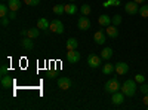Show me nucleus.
I'll return each instance as SVG.
<instances>
[{"mask_svg": "<svg viewBox=\"0 0 148 110\" xmlns=\"http://www.w3.org/2000/svg\"><path fill=\"white\" fill-rule=\"evenodd\" d=\"M136 88H138V86H136V82H135V79H127V80L123 82L120 91L125 94L126 97H133L135 92H136Z\"/></svg>", "mask_w": 148, "mask_h": 110, "instance_id": "f257e3e1", "label": "nucleus"}, {"mask_svg": "<svg viewBox=\"0 0 148 110\" xmlns=\"http://www.w3.org/2000/svg\"><path fill=\"white\" fill-rule=\"evenodd\" d=\"M120 88H121V85H120V82L116 79V77H111L107 83H105V92H108V94H114V92H117V91H120Z\"/></svg>", "mask_w": 148, "mask_h": 110, "instance_id": "f03ea898", "label": "nucleus"}, {"mask_svg": "<svg viewBox=\"0 0 148 110\" xmlns=\"http://www.w3.org/2000/svg\"><path fill=\"white\" fill-rule=\"evenodd\" d=\"M49 30H51V33L62 34V33H64V24L61 22L59 19H53V21L51 22V26H49Z\"/></svg>", "mask_w": 148, "mask_h": 110, "instance_id": "7ed1b4c3", "label": "nucleus"}, {"mask_svg": "<svg viewBox=\"0 0 148 110\" xmlns=\"http://www.w3.org/2000/svg\"><path fill=\"white\" fill-rule=\"evenodd\" d=\"M88 64H89L92 68H98V67L102 64V57H101V55L90 54V55L88 57Z\"/></svg>", "mask_w": 148, "mask_h": 110, "instance_id": "20e7f679", "label": "nucleus"}, {"mask_svg": "<svg viewBox=\"0 0 148 110\" xmlns=\"http://www.w3.org/2000/svg\"><path fill=\"white\" fill-rule=\"evenodd\" d=\"M125 10L129 15H138L139 14V5L135 3V2H127L125 5Z\"/></svg>", "mask_w": 148, "mask_h": 110, "instance_id": "39448f33", "label": "nucleus"}, {"mask_svg": "<svg viewBox=\"0 0 148 110\" xmlns=\"http://www.w3.org/2000/svg\"><path fill=\"white\" fill-rule=\"evenodd\" d=\"M125 98H126V95L121 91H117V92L113 94V97H111V103H113L114 106H120V104L125 103Z\"/></svg>", "mask_w": 148, "mask_h": 110, "instance_id": "423d86ee", "label": "nucleus"}, {"mask_svg": "<svg viewBox=\"0 0 148 110\" xmlns=\"http://www.w3.org/2000/svg\"><path fill=\"white\" fill-rule=\"evenodd\" d=\"M93 40L96 45H104L107 42V33H104V30H98L95 34H93Z\"/></svg>", "mask_w": 148, "mask_h": 110, "instance_id": "0eeeda50", "label": "nucleus"}, {"mask_svg": "<svg viewBox=\"0 0 148 110\" xmlns=\"http://www.w3.org/2000/svg\"><path fill=\"white\" fill-rule=\"evenodd\" d=\"M77 26H79V28H80V30H83V31H84V30H89L92 24H90V19H89L88 17L83 15V17H80V18H79Z\"/></svg>", "mask_w": 148, "mask_h": 110, "instance_id": "6e6552de", "label": "nucleus"}, {"mask_svg": "<svg viewBox=\"0 0 148 110\" xmlns=\"http://www.w3.org/2000/svg\"><path fill=\"white\" fill-rule=\"evenodd\" d=\"M67 59H68V63H71V64H77L80 61V52H77V49L68 51L67 52Z\"/></svg>", "mask_w": 148, "mask_h": 110, "instance_id": "1a4fd4ad", "label": "nucleus"}, {"mask_svg": "<svg viewBox=\"0 0 148 110\" xmlns=\"http://www.w3.org/2000/svg\"><path fill=\"white\" fill-rule=\"evenodd\" d=\"M105 33L110 39H117L119 36V30H117V26H113V24H110L108 27H105Z\"/></svg>", "mask_w": 148, "mask_h": 110, "instance_id": "9d476101", "label": "nucleus"}, {"mask_svg": "<svg viewBox=\"0 0 148 110\" xmlns=\"http://www.w3.org/2000/svg\"><path fill=\"white\" fill-rule=\"evenodd\" d=\"M127 71H129V66H127L126 63L120 61V63L116 64V73H117V75L123 76V75H127Z\"/></svg>", "mask_w": 148, "mask_h": 110, "instance_id": "9b49d317", "label": "nucleus"}, {"mask_svg": "<svg viewBox=\"0 0 148 110\" xmlns=\"http://www.w3.org/2000/svg\"><path fill=\"white\" fill-rule=\"evenodd\" d=\"M58 88L62 89V91H67L71 88V80L68 77H59L58 79Z\"/></svg>", "mask_w": 148, "mask_h": 110, "instance_id": "f8f14e48", "label": "nucleus"}, {"mask_svg": "<svg viewBox=\"0 0 148 110\" xmlns=\"http://www.w3.org/2000/svg\"><path fill=\"white\" fill-rule=\"evenodd\" d=\"M49 26H51V22H49L46 18H40L39 21H37V28L43 30L45 33H51V30H49Z\"/></svg>", "mask_w": 148, "mask_h": 110, "instance_id": "ddd939ff", "label": "nucleus"}, {"mask_svg": "<svg viewBox=\"0 0 148 110\" xmlns=\"http://www.w3.org/2000/svg\"><path fill=\"white\" fill-rule=\"evenodd\" d=\"M34 39H31V37H24L22 40H21V46L24 48L25 51H33V48H34V42H33Z\"/></svg>", "mask_w": 148, "mask_h": 110, "instance_id": "4468645a", "label": "nucleus"}, {"mask_svg": "<svg viewBox=\"0 0 148 110\" xmlns=\"http://www.w3.org/2000/svg\"><path fill=\"white\" fill-rule=\"evenodd\" d=\"M12 85H14V79H12L10 76H2V88L3 89H9L12 88Z\"/></svg>", "mask_w": 148, "mask_h": 110, "instance_id": "2eb2a0df", "label": "nucleus"}, {"mask_svg": "<svg viewBox=\"0 0 148 110\" xmlns=\"http://www.w3.org/2000/svg\"><path fill=\"white\" fill-rule=\"evenodd\" d=\"M116 71V66L114 64H111V63H107L102 66V73L105 76H110V75H113V73Z\"/></svg>", "mask_w": 148, "mask_h": 110, "instance_id": "dca6fc26", "label": "nucleus"}, {"mask_svg": "<svg viewBox=\"0 0 148 110\" xmlns=\"http://www.w3.org/2000/svg\"><path fill=\"white\" fill-rule=\"evenodd\" d=\"M98 22H99V26H102V27H108L110 24H111V18L104 14V15H99V18H98Z\"/></svg>", "mask_w": 148, "mask_h": 110, "instance_id": "f3484780", "label": "nucleus"}, {"mask_svg": "<svg viewBox=\"0 0 148 110\" xmlns=\"http://www.w3.org/2000/svg\"><path fill=\"white\" fill-rule=\"evenodd\" d=\"M77 46H79L77 39L71 37V39H68V40H67V51H74V49H77Z\"/></svg>", "mask_w": 148, "mask_h": 110, "instance_id": "a211bd4d", "label": "nucleus"}, {"mask_svg": "<svg viewBox=\"0 0 148 110\" xmlns=\"http://www.w3.org/2000/svg\"><path fill=\"white\" fill-rule=\"evenodd\" d=\"M8 6H9L10 10H15L16 12L18 9H21V0H9Z\"/></svg>", "mask_w": 148, "mask_h": 110, "instance_id": "6ab92c4d", "label": "nucleus"}, {"mask_svg": "<svg viewBox=\"0 0 148 110\" xmlns=\"http://www.w3.org/2000/svg\"><path fill=\"white\" fill-rule=\"evenodd\" d=\"M101 57H102V59H110L111 57H113V49L111 48H104V49L101 51Z\"/></svg>", "mask_w": 148, "mask_h": 110, "instance_id": "aec40b11", "label": "nucleus"}, {"mask_svg": "<svg viewBox=\"0 0 148 110\" xmlns=\"http://www.w3.org/2000/svg\"><path fill=\"white\" fill-rule=\"evenodd\" d=\"M77 10L79 9L76 5H65V14H68V15H74Z\"/></svg>", "mask_w": 148, "mask_h": 110, "instance_id": "412c9836", "label": "nucleus"}, {"mask_svg": "<svg viewBox=\"0 0 148 110\" xmlns=\"http://www.w3.org/2000/svg\"><path fill=\"white\" fill-rule=\"evenodd\" d=\"M53 12H55L56 15L65 14V5H55V6H53Z\"/></svg>", "mask_w": 148, "mask_h": 110, "instance_id": "4be33fe9", "label": "nucleus"}, {"mask_svg": "<svg viewBox=\"0 0 148 110\" xmlns=\"http://www.w3.org/2000/svg\"><path fill=\"white\" fill-rule=\"evenodd\" d=\"M9 12H10V9H9L8 5H0V17H2V18L8 17Z\"/></svg>", "mask_w": 148, "mask_h": 110, "instance_id": "5701e85b", "label": "nucleus"}, {"mask_svg": "<svg viewBox=\"0 0 148 110\" xmlns=\"http://www.w3.org/2000/svg\"><path fill=\"white\" fill-rule=\"evenodd\" d=\"M39 36H40V30L39 28H30L28 30V37H31V39H37V37H39Z\"/></svg>", "mask_w": 148, "mask_h": 110, "instance_id": "b1692460", "label": "nucleus"}, {"mask_svg": "<svg viewBox=\"0 0 148 110\" xmlns=\"http://www.w3.org/2000/svg\"><path fill=\"white\" fill-rule=\"evenodd\" d=\"M121 2L120 0H107V2H104V8H110V6H120Z\"/></svg>", "mask_w": 148, "mask_h": 110, "instance_id": "393cba45", "label": "nucleus"}, {"mask_svg": "<svg viewBox=\"0 0 148 110\" xmlns=\"http://www.w3.org/2000/svg\"><path fill=\"white\" fill-rule=\"evenodd\" d=\"M80 12H82L83 15L88 17V15L90 14V12H92V8H90L89 5H82V6H80Z\"/></svg>", "mask_w": 148, "mask_h": 110, "instance_id": "a878e982", "label": "nucleus"}, {"mask_svg": "<svg viewBox=\"0 0 148 110\" xmlns=\"http://www.w3.org/2000/svg\"><path fill=\"white\" fill-rule=\"evenodd\" d=\"M139 15L142 18H148V5H142L139 8Z\"/></svg>", "mask_w": 148, "mask_h": 110, "instance_id": "bb28decb", "label": "nucleus"}, {"mask_svg": "<svg viewBox=\"0 0 148 110\" xmlns=\"http://www.w3.org/2000/svg\"><path fill=\"white\" fill-rule=\"evenodd\" d=\"M111 24H113V26H120L121 24V15H114L113 18H111Z\"/></svg>", "mask_w": 148, "mask_h": 110, "instance_id": "cd10ccee", "label": "nucleus"}, {"mask_svg": "<svg viewBox=\"0 0 148 110\" xmlns=\"http://www.w3.org/2000/svg\"><path fill=\"white\" fill-rule=\"evenodd\" d=\"M135 82H136V83H144V82H145V76L141 75V73L135 75Z\"/></svg>", "mask_w": 148, "mask_h": 110, "instance_id": "c85d7f7f", "label": "nucleus"}, {"mask_svg": "<svg viewBox=\"0 0 148 110\" xmlns=\"http://www.w3.org/2000/svg\"><path fill=\"white\" fill-rule=\"evenodd\" d=\"M24 3L28 5V6H37L40 3V0H24Z\"/></svg>", "mask_w": 148, "mask_h": 110, "instance_id": "c756f323", "label": "nucleus"}, {"mask_svg": "<svg viewBox=\"0 0 148 110\" xmlns=\"http://www.w3.org/2000/svg\"><path fill=\"white\" fill-rule=\"evenodd\" d=\"M139 91L145 95V94H148V85L144 82V83H141V86H139Z\"/></svg>", "mask_w": 148, "mask_h": 110, "instance_id": "7c9ffc66", "label": "nucleus"}, {"mask_svg": "<svg viewBox=\"0 0 148 110\" xmlns=\"http://www.w3.org/2000/svg\"><path fill=\"white\" fill-rule=\"evenodd\" d=\"M8 17H9V19H16V17H18V15H16V12H15V10H10Z\"/></svg>", "mask_w": 148, "mask_h": 110, "instance_id": "2f4dec72", "label": "nucleus"}, {"mask_svg": "<svg viewBox=\"0 0 148 110\" xmlns=\"http://www.w3.org/2000/svg\"><path fill=\"white\" fill-rule=\"evenodd\" d=\"M6 73H8V67L3 64V66H2V68H0V75H2V76H5Z\"/></svg>", "mask_w": 148, "mask_h": 110, "instance_id": "473e14b6", "label": "nucleus"}, {"mask_svg": "<svg viewBox=\"0 0 148 110\" xmlns=\"http://www.w3.org/2000/svg\"><path fill=\"white\" fill-rule=\"evenodd\" d=\"M8 24H9V19H8V17L2 18V27H8Z\"/></svg>", "mask_w": 148, "mask_h": 110, "instance_id": "72a5a7b5", "label": "nucleus"}, {"mask_svg": "<svg viewBox=\"0 0 148 110\" xmlns=\"http://www.w3.org/2000/svg\"><path fill=\"white\" fill-rule=\"evenodd\" d=\"M21 36H22V37H27V36H28V30L22 28V30H21Z\"/></svg>", "mask_w": 148, "mask_h": 110, "instance_id": "f704fd0d", "label": "nucleus"}, {"mask_svg": "<svg viewBox=\"0 0 148 110\" xmlns=\"http://www.w3.org/2000/svg\"><path fill=\"white\" fill-rule=\"evenodd\" d=\"M142 101H144V104H145V106H148V94H145V95H144Z\"/></svg>", "mask_w": 148, "mask_h": 110, "instance_id": "c9c22d12", "label": "nucleus"}, {"mask_svg": "<svg viewBox=\"0 0 148 110\" xmlns=\"http://www.w3.org/2000/svg\"><path fill=\"white\" fill-rule=\"evenodd\" d=\"M133 2H135V3H138V5H142L145 0H133Z\"/></svg>", "mask_w": 148, "mask_h": 110, "instance_id": "e433bc0d", "label": "nucleus"}, {"mask_svg": "<svg viewBox=\"0 0 148 110\" xmlns=\"http://www.w3.org/2000/svg\"><path fill=\"white\" fill-rule=\"evenodd\" d=\"M70 2H74V0H70Z\"/></svg>", "mask_w": 148, "mask_h": 110, "instance_id": "4c0bfd02", "label": "nucleus"}]
</instances>
